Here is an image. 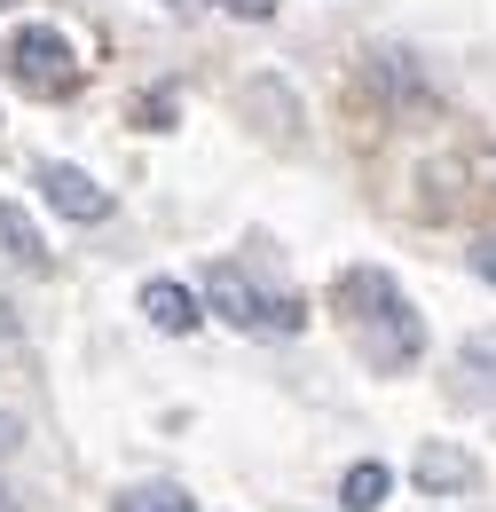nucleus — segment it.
<instances>
[{
    "label": "nucleus",
    "instance_id": "nucleus-1",
    "mask_svg": "<svg viewBox=\"0 0 496 512\" xmlns=\"http://www.w3.org/2000/svg\"><path fill=\"white\" fill-rule=\"evenodd\" d=\"M339 308H347V331H355L371 371H410L426 355V323H418L410 292L386 268H347L339 276Z\"/></svg>",
    "mask_w": 496,
    "mask_h": 512
},
{
    "label": "nucleus",
    "instance_id": "nucleus-2",
    "mask_svg": "<svg viewBox=\"0 0 496 512\" xmlns=\"http://www.w3.org/2000/svg\"><path fill=\"white\" fill-rule=\"evenodd\" d=\"M205 292H213V316L237 323V331H276V339H292V331H308V300H284V292H260L237 260H213V276H205Z\"/></svg>",
    "mask_w": 496,
    "mask_h": 512
},
{
    "label": "nucleus",
    "instance_id": "nucleus-3",
    "mask_svg": "<svg viewBox=\"0 0 496 512\" xmlns=\"http://www.w3.org/2000/svg\"><path fill=\"white\" fill-rule=\"evenodd\" d=\"M8 71H16L32 95H71V87H79V56H71V40H63L56 24H24V32L8 40Z\"/></svg>",
    "mask_w": 496,
    "mask_h": 512
},
{
    "label": "nucleus",
    "instance_id": "nucleus-4",
    "mask_svg": "<svg viewBox=\"0 0 496 512\" xmlns=\"http://www.w3.org/2000/svg\"><path fill=\"white\" fill-rule=\"evenodd\" d=\"M40 197L56 205L63 221H111V190H103L87 166H63V158H48V166H40Z\"/></svg>",
    "mask_w": 496,
    "mask_h": 512
},
{
    "label": "nucleus",
    "instance_id": "nucleus-5",
    "mask_svg": "<svg viewBox=\"0 0 496 512\" xmlns=\"http://www.w3.org/2000/svg\"><path fill=\"white\" fill-rule=\"evenodd\" d=\"M410 473H418L426 497H473V489H481V465H473L457 442H426L418 457H410Z\"/></svg>",
    "mask_w": 496,
    "mask_h": 512
},
{
    "label": "nucleus",
    "instance_id": "nucleus-6",
    "mask_svg": "<svg viewBox=\"0 0 496 512\" xmlns=\"http://www.w3.org/2000/svg\"><path fill=\"white\" fill-rule=\"evenodd\" d=\"M142 316L158 323V331H197V323H205V308H197V292H189V284H174V276H150V284H142Z\"/></svg>",
    "mask_w": 496,
    "mask_h": 512
},
{
    "label": "nucleus",
    "instance_id": "nucleus-7",
    "mask_svg": "<svg viewBox=\"0 0 496 512\" xmlns=\"http://www.w3.org/2000/svg\"><path fill=\"white\" fill-rule=\"evenodd\" d=\"M0 253L16 260V268H32V276H40V268H48V237H40V229H32V213H24V205H16V197H0Z\"/></svg>",
    "mask_w": 496,
    "mask_h": 512
},
{
    "label": "nucleus",
    "instance_id": "nucleus-8",
    "mask_svg": "<svg viewBox=\"0 0 496 512\" xmlns=\"http://www.w3.org/2000/svg\"><path fill=\"white\" fill-rule=\"evenodd\" d=\"M386 489H394V473H386L378 457H363V465H347V481H339V505H347V512H378V505H386Z\"/></svg>",
    "mask_w": 496,
    "mask_h": 512
},
{
    "label": "nucleus",
    "instance_id": "nucleus-9",
    "mask_svg": "<svg viewBox=\"0 0 496 512\" xmlns=\"http://www.w3.org/2000/svg\"><path fill=\"white\" fill-rule=\"evenodd\" d=\"M457 371H465L473 394H489V402H496V331H473V339L457 347Z\"/></svg>",
    "mask_w": 496,
    "mask_h": 512
},
{
    "label": "nucleus",
    "instance_id": "nucleus-10",
    "mask_svg": "<svg viewBox=\"0 0 496 512\" xmlns=\"http://www.w3.org/2000/svg\"><path fill=\"white\" fill-rule=\"evenodd\" d=\"M111 512H197V497H189V489H174V481H150V489H126Z\"/></svg>",
    "mask_w": 496,
    "mask_h": 512
},
{
    "label": "nucleus",
    "instance_id": "nucleus-11",
    "mask_svg": "<svg viewBox=\"0 0 496 512\" xmlns=\"http://www.w3.org/2000/svg\"><path fill=\"white\" fill-rule=\"evenodd\" d=\"M473 276H481V284H496V237H481V245H473Z\"/></svg>",
    "mask_w": 496,
    "mask_h": 512
},
{
    "label": "nucleus",
    "instance_id": "nucleus-12",
    "mask_svg": "<svg viewBox=\"0 0 496 512\" xmlns=\"http://www.w3.org/2000/svg\"><path fill=\"white\" fill-rule=\"evenodd\" d=\"M16 442H24V426H16V418H8V410H0V465H8V457H16Z\"/></svg>",
    "mask_w": 496,
    "mask_h": 512
},
{
    "label": "nucleus",
    "instance_id": "nucleus-13",
    "mask_svg": "<svg viewBox=\"0 0 496 512\" xmlns=\"http://www.w3.org/2000/svg\"><path fill=\"white\" fill-rule=\"evenodd\" d=\"M221 8H237V16H252V24H260V16H276V0H221Z\"/></svg>",
    "mask_w": 496,
    "mask_h": 512
},
{
    "label": "nucleus",
    "instance_id": "nucleus-14",
    "mask_svg": "<svg viewBox=\"0 0 496 512\" xmlns=\"http://www.w3.org/2000/svg\"><path fill=\"white\" fill-rule=\"evenodd\" d=\"M0 339H16V308L8 300H0Z\"/></svg>",
    "mask_w": 496,
    "mask_h": 512
},
{
    "label": "nucleus",
    "instance_id": "nucleus-15",
    "mask_svg": "<svg viewBox=\"0 0 496 512\" xmlns=\"http://www.w3.org/2000/svg\"><path fill=\"white\" fill-rule=\"evenodd\" d=\"M0 512H24V505H16V497H8V489H0Z\"/></svg>",
    "mask_w": 496,
    "mask_h": 512
},
{
    "label": "nucleus",
    "instance_id": "nucleus-16",
    "mask_svg": "<svg viewBox=\"0 0 496 512\" xmlns=\"http://www.w3.org/2000/svg\"><path fill=\"white\" fill-rule=\"evenodd\" d=\"M0 8H16V0H0Z\"/></svg>",
    "mask_w": 496,
    "mask_h": 512
}]
</instances>
